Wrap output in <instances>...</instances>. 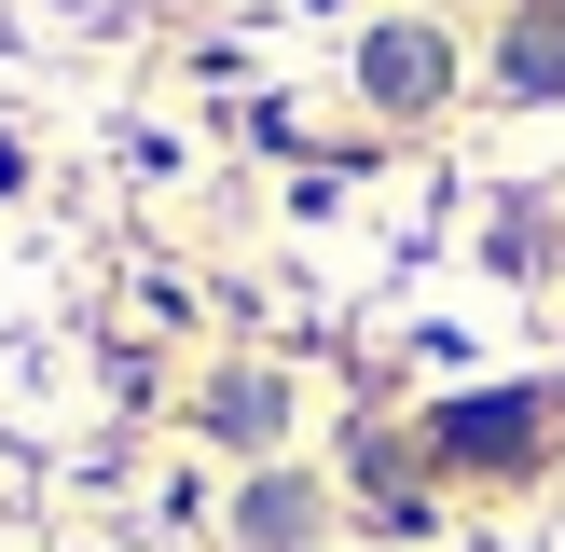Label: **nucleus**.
<instances>
[{
    "label": "nucleus",
    "instance_id": "f257e3e1",
    "mask_svg": "<svg viewBox=\"0 0 565 552\" xmlns=\"http://www.w3.org/2000/svg\"><path fill=\"white\" fill-rule=\"evenodd\" d=\"M428 442H441L456 469H524V442H539V401H456Z\"/></svg>",
    "mask_w": 565,
    "mask_h": 552
},
{
    "label": "nucleus",
    "instance_id": "39448f33",
    "mask_svg": "<svg viewBox=\"0 0 565 552\" xmlns=\"http://www.w3.org/2000/svg\"><path fill=\"white\" fill-rule=\"evenodd\" d=\"M511 83H565V28H524V42H511Z\"/></svg>",
    "mask_w": 565,
    "mask_h": 552
},
{
    "label": "nucleus",
    "instance_id": "20e7f679",
    "mask_svg": "<svg viewBox=\"0 0 565 552\" xmlns=\"http://www.w3.org/2000/svg\"><path fill=\"white\" fill-rule=\"evenodd\" d=\"M207 428H221V442H276V373H221Z\"/></svg>",
    "mask_w": 565,
    "mask_h": 552
},
{
    "label": "nucleus",
    "instance_id": "7ed1b4c3",
    "mask_svg": "<svg viewBox=\"0 0 565 552\" xmlns=\"http://www.w3.org/2000/svg\"><path fill=\"white\" fill-rule=\"evenodd\" d=\"M248 552H303V524H318V497H303V484H248Z\"/></svg>",
    "mask_w": 565,
    "mask_h": 552
},
{
    "label": "nucleus",
    "instance_id": "f03ea898",
    "mask_svg": "<svg viewBox=\"0 0 565 552\" xmlns=\"http://www.w3.org/2000/svg\"><path fill=\"white\" fill-rule=\"evenodd\" d=\"M359 83H373L386 110H428V97H441V42H414V28H386V42L359 55Z\"/></svg>",
    "mask_w": 565,
    "mask_h": 552
}]
</instances>
